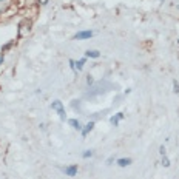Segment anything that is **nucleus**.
<instances>
[{
	"instance_id": "1",
	"label": "nucleus",
	"mask_w": 179,
	"mask_h": 179,
	"mask_svg": "<svg viewBox=\"0 0 179 179\" xmlns=\"http://www.w3.org/2000/svg\"><path fill=\"white\" fill-rule=\"evenodd\" d=\"M51 108L54 110V111H57V114H59V118L62 119V121H65L67 119V114H65V108H64V104H62L60 101H54L51 104Z\"/></svg>"
},
{
	"instance_id": "2",
	"label": "nucleus",
	"mask_w": 179,
	"mask_h": 179,
	"mask_svg": "<svg viewBox=\"0 0 179 179\" xmlns=\"http://www.w3.org/2000/svg\"><path fill=\"white\" fill-rule=\"evenodd\" d=\"M91 36H93V31H80V33H77V34L74 36V39L84 40V39H90Z\"/></svg>"
},
{
	"instance_id": "3",
	"label": "nucleus",
	"mask_w": 179,
	"mask_h": 179,
	"mask_svg": "<svg viewBox=\"0 0 179 179\" xmlns=\"http://www.w3.org/2000/svg\"><path fill=\"white\" fill-rule=\"evenodd\" d=\"M76 173H77V165H70V167L65 168L67 176H76Z\"/></svg>"
},
{
	"instance_id": "4",
	"label": "nucleus",
	"mask_w": 179,
	"mask_h": 179,
	"mask_svg": "<svg viewBox=\"0 0 179 179\" xmlns=\"http://www.w3.org/2000/svg\"><path fill=\"white\" fill-rule=\"evenodd\" d=\"M85 56L87 57H93V59H97L101 56V53L99 51H96V50H88L87 53H85Z\"/></svg>"
},
{
	"instance_id": "5",
	"label": "nucleus",
	"mask_w": 179,
	"mask_h": 179,
	"mask_svg": "<svg viewBox=\"0 0 179 179\" xmlns=\"http://www.w3.org/2000/svg\"><path fill=\"white\" fill-rule=\"evenodd\" d=\"M93 128H94V122H88V124L85 125V128L82 130V134H84V136H87V134L91 131Z\"/></svg>"
},
{
	"instance_id": "6",
	"label": "nucleus",
	"mask_w": 179,
	"mask_h": 179,
	"mask_svg": "<svg viewBox=\"0 0 179 179\" xmlns=\"http://www.w3.org/2000/svg\"><path fill=\"white\" fill-rule=\"evenodd\" d=\"M130 164H131V159H130V158H127V159H125V158L118 159V165H119V167H127V165H130Z\"/></svg>"
},
{
	"instance_id": "7",
	"label": "nucleus",
	"mask_w": 179,
	"mask_h": 179,
	"mask_svg": "<svg viewBox=\"0 0 179 179\" xmlns=\"http://www.w3.org/2000/svg\"><path fill=\"white\" fill-rule=\"evenodd\" d=\"M68 122H70V125H73V128H76V130H82V124H80L77 119H70Z\"/></svg>"
},
{
	"instance_id": "8",
	"label": "nucleus",
	"mask_w": 179,
	"mask_h": 179,
	"mask_svg": "<svg viewBox=\"0 0 179 179\" xmlns=\"http://www.w3.org/2000/svg\"><path fill=\"white\" fill-rule=\"evenodd\" d=\"M122 118H124V114H122V113H119L118 116H116V118H111V119H110V122H111L113 125H118V121H119V119H122Z\"/></svg>"
},
{
	"instance_id": "9",
	"label": "nucleus",
	"mask_w": 179,
	"mask_h": 179,
	"mask_svg": "<svg viewBox=\"0 0 179 179\" xmlns=\"http://www.w3.org/2000/svg\"><path fill=\"white\" fill-rule=\"evenodd\" d=\"M84 64H85V59H82V60H79L77 64H76V65H77V67H76V70H77V71H80V70L84 68Z\"/></svg>"
},
{
	"instance_id": "10",
	"label": "nucleus",
	"mask_w": 179,
	"mask_h": 179,
	"mask_svg": "<svg viewBox=\"0 0 179 179\" xmlns=\"http://www.w3.org/2000/svg\"><path fill=\"white\" fill-rule=\"evenodd\" d=\"M162 165H164V167H170V161H168V158H167V156H164V158H162Z\"/></svg>"
},
{
	"instance_id": "11",
	"label": "nucleus",
	"mask_w": 179,
	"mask_h": 179,
	"mask_svg": "<svg viewBox=\"0 0 179 179\" xmlns=\"http://www.w3.org/2000/svg\"><path fill=\"white\" fill-rule=\"evenodd\" d=\"M82 156H84L85 159H87V158H91V156H93V151H91V150H87V151H85V153H84Z\"/></svg>"
},
{
	"instance_id": "12",
	"label": "nucleus",
	"mask_w": 179,
	"mask_h": 179,
	"mask_svg": "<svg viewBox=\"0 0 179 179\" xmlns=\"http://www.w3.org/2000/svg\"><path fill=\"white\" fill-rule=\"evenodd\" d=\"M173 88H175V90H173L175 93H179V84L176 82V80H175V82H173Z\"/></svg>"
},
{
	"instance_id": "13",
	"label": "nucleus",
	"mask_w": 179,
	"mask_h": 179,
	"mask_svg": "<svg viewBox=\"0 0 179 179\" xmlns=\"http://www.w3.org/2000/svg\"><path fill=\"white\" fill-rule=\"evenodd\" d=\"M159 153L162 155V156H165V147H164V145H161V147H159Z\"/></svg>"
},
{
	"instance_id": "14",
	"label": "nucleus",
	"mask_w": 179,
	"mask_h": 179,
	"mask_svg": "<svg viewBox=\"0 0 179 179\" xmlns=\"http://www.w3.org/2000/svg\"><path fill=\"white\" fill-rule=\"evenodd\" d=\"M87 82H88V85H90V84H93V77H91V76H88V77H87Z\"/></svg>"
},
{
	"instance_id": "15",
	"label": "nucleus",
	"mask_w": 179,
	"mask_h": 179,
	"mask_svg": "<svg viewBox=\"0 0 179 179\" xmlns=\"http://www.w3.org/2000/svg\"><path fill=\"white\" fill-rule=\"evenodd\" d=\"M40 2H42V5H45V3H47V0H40Z\"/></svg>"
},
{
	"instance_id": "16",
	"label": "nucleus",
	"mask_w": 179,
	"mask_h": 179,
	"mask_svg": "<svg viewBox=\"0 0 179 179\" xmlns=\"http://www.w3.org/2000/svg\"><path fill=\"white\" fill-rule=\"evenodd\" d=\"M2 62H3V57H2V56H0V64H2Z\"/></svg>"
},
{
	"instance_id": "17",
	"label": "nucleus",
	"mask_w": 179,
	"mask_h": 179,
	"mask_svg": "<svg viewBox=\"0 0 179 179\" xmlns=\"http://www.w3.org/2000/svg\"><path fill=\"white\" fill-rule=\"evenodd\" d=\"M178 10H179V3H178Z\"/></svg>"
}]
</instances>
